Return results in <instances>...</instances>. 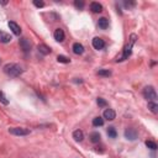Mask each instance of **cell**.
Here are the masks:
<instances>
[{"label":"cell","mask_w":158,"mask_h":158,"mask_svg":"<svg viewBox=\"0 0 158 158\" xmlns=\"http://www.w3.org/2000/svg\"><path fill=\"white\" fill-rule=\"evenodd\" d=\"M143 96L150 101L156 100L157 99V93L155 90V88L153 87H146L145 89H143Z\"/></svg>","instance_id":"3"},{"label":"cell","mask_w":158,"mask_h":158,"mask_svg":"<svg viewBox=\"0 0 158 158\" xmlns=\"http://www.w3.org/2000/svg\"><path fill=\"white\" fill-rule=\"evenodd\" d=\"M73 138H74L76 141L80 142V141L84 140V133H83L82 130H76V131L73 132Z\"/></svg>","instance_id":"15"},{"label":"cell","mask_w":158,"mask_h":158,"mask_svg":"<svg viewBox=\"0 0 158 158\" xmlns=\"http://www.w3.org/2000/svg\"><path fill=\"white\" fill-rule=\"evenodd\" d=\"M108 136L109 137H111V138H115L116 136H117V132H116V130H115V127H109L108 128Z\"/></svg>","instance_id":"22"},{"label":"cell","mask_w":158,"mask_h":158,"mask_svg":"<svg viewBox=\"0 0 158 158\" xmlns=\"http://www.w3.org/2000/svg\"><path fill=\"white\" fill-rule=\"evenodd\" d=\"M73 52L76 54H83L84 53V46L79 42H76L73 45Z\"/></svg>","instance_id":"13"},{"label":"cell","mask_w":158,"mask_h":158,"mask_svg":"<svg viewBox=\"0 0 158 158\" xmlns=\"http://www.w3.org/2000/svg\"><path fill=\"white\" fill-rule=\"evenodd\" d=\"M11 40H12V38H11L10 35L6 34L5 31H1V30H0V42H1V43H9Z\"/></svg>","instance_id":"11"},{"label":"cell","mask_w":158,"mask_h":158,"mask_svg":"<svg viewBox=\"0 0 158 158\" xmlns=\"http://www.w3.org/2000/svg\"><path fill=\"white\" fill-rule=\"evenodd\" d=\"M4 73L8 74V76H10V77H19L20 74H22V72H24V69H22L19 64L16 63H8L4 66Z\"/></svg>","instance_id":"2"},{"label":"cell","mask_w":158,"mask_h":158,"mask_svg":"<svg viewBox=\"0 0 158 158\" xmlns=\"http://www.w3.org/2000/svg\"><path fill=\"white\" fill-rule=\"evenodd\" d=\"M103 116H104V119L109 120V121H113V120L116 117V114H115V111L113 109H106L104 111V115Z\"/></svg>","instance_id":"9"},{"label":"cell","mask_w":158,"mask_h":158,"mask_svg":"<svg viewBox=\"0 0 158 158\" xmlns=\"http://www.w3.org/2000/svg\"><path fill=\"white\" fill-rule=\"evenodd\" d=\"M103 125H104V119H103V117H100V116H96V117L93 119V126L100 127V126H103Z\"/></svg>","instance_id":"17"},{"label":"cell","mask_w":158,"mask_h":158,"mask_svg":"<svg viewBox=\"0 0 158 158\" xmlns=\"http://www.w3.org/2000/svg\"><path fill=\"white\" fill-rule=\"evenodd\" d=\"M100 138H101V136H100L99 132H93V133H90V141H91L93 143H99V142H100Z\"/></svg>","instance_id":"18"},{"label":"cell","mask_w":158,"mask_h":158,"mask_svg":"<svg viewBox=\"0 0 158 158\" xmlns=\"http://www.w3.org/2000/svg\"><path fill=\"white\" fill-rule=\"evenodd\" d=\"M91 45H93V47H94L95 49H103L105 47L104 40H101L100 37H94L93 41H91Z\"/></svg>","instance_id":"6"},{"label":"cell","mask_w":158,"mask_h":158,"mask_svg":"<svg viewBox=\"0 0 158 158\" xmlns=\"http://www.w3.org/2000/svg\"><path fill=\"white\" fill-rule=\"evenodd\" d=\"M96 104L100 106V108H105L106 105H108V103H106V100L103 99V98H98L96 99Z\"/></svg>","instance_id":"24"},{"label":"cell","mask_w":158,"mask_h":158,"mask_svg":"<svg viewBox=\"0 0 158 158\" xmlns=\"http://www.w3.org/2000/svg\"><path fill=\"white\" fill-rule=\"evenodd\" d=\"M74 6L82 10V9L84 8V3H83V1H79V0H76V1H74Z\"/></svg>","instance_id":"27"},{"label":"cell","mask_w":158,"mask_h":158,"mask_svg":"<svg viewBox=\"0 0 158 158\" xmlns=\"http://www.w3.org/2000/svg\"><path fill=\"white\" fill-rule=\"evenodd\" d=\"M53 36H54V40L57 41V42H63L64 38H66V35H64V31L62 29H57V30H56Z\"/></svg>","instance_id":"8"},{"label":"cell","mask_w":158,"mask_h":158,"mask_svg":"<svg viewBox=\"0 0 158 158\" xmlns=\"http://www.w3.org/2000/svg\"><path fill=\"white\" fill-rule=\"evenodd\" d=\"M145 143H146V146H147L148 148H150V150H152V151H156V150H157V143H156V142L147 140Z\"/></svg>","instance_id":"21"},{"label":"cell","mask_w":158,"mask_h":158,"mask_svg":"<svg viewBox=\"0 0 158 158\" xmlns=\"http://www.w3.org/2000/svg\"><path fill=\"white\" fill-rule=\"evenodd\" d=\"M57 61L59 62V63H69V62H71V59H69L68 57H66V56H58V57H57Z\"/></svg>","instance_id":"23"},{"label":"cell","mask_w":158,"mask_h":158,"mask_svg":"<svg viewBox=\"0 0 158 158\" xmlns=\"http://www.w3.org/2000/svg\"><path fill=\"white\" fill-rule=\"evenodd\" d=\"M9 132L11 135H15V136H27V135L31 133L30 130L25 127H10Z\"/></svg>","instance_id":"4"},{"label":"cell","mask_w":158,"mask_h":158,"mask_svg":"<svg viewBox=\"0 0 158 158\" xmlns=\"http://www.w3.org/2000/svg\"><path fill=\"white\" fill-rule=\"evenodd\" d=\"M136 38H137V36L132 34L131 37H130V40H128V43L125 46V48H124V52L120 56V57H117V59L116 61L117 62H121V61H125V59H127L130 56H131V52H132V47H133V45L135 42H136Z\"/></svg>","instance_id":"1"},{"label":"cell","mask_w":158,"mask_h":158,"mask_svg":"<svg viewBox=\"0 0 158 158\" xmlns=\"http://www.w3.org/2000/svg\"><path fill=\"white\" fill-rule=\"evenodd\" d=\"M0 103L4 104V105H8L9 104V100H8V98L5 96V94H4L3 91H0Z\"/></svg>","instance_id":"25"},{"label":"cell","mask_w":158,"mask_h":158,"mask_svg":"<svg viewBox=\"0 0 158 158\" xmlns=\"http://www.w3.org/2000/svg\"><path fill=\"white\" fill-rule=\"evenodd\" d=\"M125 137L127 138L130 141H135L137 138V131L135 128H126L125 130Z\"/></svg>","instance_id":"5"},{"label":"cell","mask_w":158,"mask_h":158,"mask_svg":"<svg viewBox=\"0 0 158 158\" xmlns=\"http://www.w3.org/2000/svg\"><path fill=\"white\" fill-rule=\"evenodd\" d=\"M90 10L93 12H95V14H99V12L103 11V5L99 4V3H96V1H93L90 4Z\"/></svg>","instance_id":"12"},{"label":"cell","mask_w":158,"mask_h":158,"mask_svg":"<svg viewBox=\"0 0 158 158\" xmlns=\"http://www.w3.org/2000/svg\"><path fill=\"white\" fill-rule=\"evenodd\" d=\"M98 76H100V77H110L111 76V71H109V69H99V71H98Z\"/></svg>","instance_id":"20"},{"label":"cell","mask_w":158,"mask_h":158,"mask_svg":"<svg viewBox=\"0 0 158 158\" xmlns=\"http://www.w3.org/2000/svg\"><path fill=\"white\" fill-rule=\"evenodd\" d=\"M98 26H99L101 30H106L109 27V20L106 17H100L99 21H98Z\"/></svg>","instance_id":"14"},{"label":"cell","mask_w":158,"mask_h":158,"mask_svg":"<svg viewBox=\"0 0 158 158\" xmlns=\"http://www.w3.org/2000/svg\"><path fill=\"white\" fill-rule=\"evenodd\" d=\"M20 47H21V49L24 51V52H30L31 43H30L26 38H21V40H20Z\"/></svg>","instance_id":"10"},{"label":"cell","mask_w":158,"mask_h":158,"mask_svg":"<svg viewBox=\"0 0 158 158\" xmlns=\"http://www.w3.org/2000/svg\"><path fill=\"white\" fill-rule=\"evenodd\" d=\"M37 49H38V52L41 54H43V56H47V54L51 53V48L48 47V46H46V45H38Z\"/></svg>","instance_id":"16"},{"label":"cell","mask_w":158,"mask_h":158,"mask_svg":"<svg viewBox=\"0 0 158 158\" xmlns=\"http://www.w3.org/2000/svg\"><path fill=\"white\" fill-rule=\"evenodd\" d=\"M34 5L36 8H43L45 6V3L42 1V0H34Z\"/></svg>","instance_id":"26"},{"label":"cell","mask_w":158,"mask_h":158,"mask_svg":"<svg viewBox=\"0 0 158 158\" xmlns=\"http://www.w3.org/2000/svg\"><path fill=\"white\" fill-rule=\"evenodd\" d=\"M148 110L153 114H157L158 113V105L156 103H153V101H150V103H148Z\"/></svg>","instance_id":"19"},{"label":"cell","mask_w":158,"mask_h":158,"mask_svg":"<svg viewBox=\"0 0 158 158\" xmlns=\"http://www.w3.org/2000/svg\"><path fill=\"white\" fill-rule=\"evenodd\" d=\"M124 4H125V6H126V8H132V6H135V1H125Z\"/></svg>","instance_id":"28"},{"label":"cell","mask_w":158,"mask_h":158,"mask_svg":"<svg viewBox=\"0 0 158 158\" xmlns=\"http://www.w3.org/2000/svg\"><path fill=\"white\" fill-rule=\"evenodd\" d=\"M9 27H10V30L12 31V34L14 35H16V36H20L21 35V27L19 26L15 21H9Z\"/></svg>","instance_id":"7"}]
</instances>
